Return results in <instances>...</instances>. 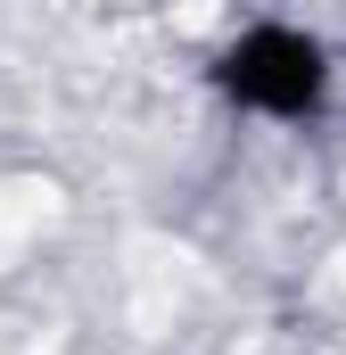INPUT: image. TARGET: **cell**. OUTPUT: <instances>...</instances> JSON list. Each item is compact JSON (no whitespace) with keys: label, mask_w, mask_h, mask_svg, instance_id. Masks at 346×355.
I'll use <instances>...</instances> for the list:
<instances>
[{"label":"cell","mask_w":346,"mask_h":355,"mask_svg":"<svg viewBox=\"0 0 346 355\" xmlns=\"http://www.w3.org/2000/svg\"><path fill=\"white\" fill-rule=\"evenodd\" d=\"M231 67H239V75H231V91H239V99H256V107H280V116H305V107L322 99V83H330L322 42L280 33V25L248 33V50H239Z\"/></svg>","instance_id":"cell-1"}]
</instances>
